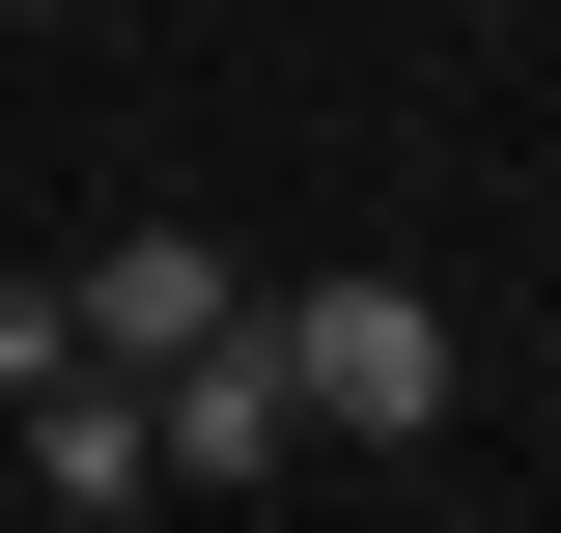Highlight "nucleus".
Wrapping results in <instances>:
<instances>
[{
	"instance_id": "f03ea898",
	"label": "nucleus",
	"mask_w": 561,
	"mask_h": 533,
	"mask_svg": "<svg viewBox=\"0 0 561 533\" xmlns=\"http://www.w3.org/2000/svg\"><path fill=\"white\" fill-rule=\"evenodd\" d=\"M140 450H169V506H225V477H280V450H309V394H280V281L197 337V365H140Z\"/></svg>"
},
{
	"instance_id": "f257e3e1",
	"label": "nucleus",
	"mask_w": 561,
	"mask_h": 533,
	"mask_svg": "<svg viewBox=\"0 0 561 533\" xmlns=\"http://www.w3.org/2000/svg\"><path fill=\"white\" fill-rule=\"evenodd\" d=\"M280 394H309V450H421L449 421V281H393V253L280 281Z\"/></svg>"
},
{
	"instance_id": "39448f33",
	"label": "nucleus",
	"mask_w": 561,
	"mask_h": 533,
	"mask_svg": "<svg viewBox=\"0 0 561 533\" xmlns=\"http://www.w3.org/2000/svg\"><path fill=\"white\" fill-rule=\"evenodd\" d=\"M57 365H84V309H57V281H0V394H57Z\"/></svg>"
},
{
	"instance_id": "20e7f679",
	"label": "nucleus",
	"mask_w": 561,
	"mask_h": 533,
	"mask_svg": "<svg viewBox=\"0 0 561 533\" xmlns=\"http://www.w3.org/2000/svg\"><path fill=\"white\" fill-rule=\"evenodd\" d=\"M0 421H28L57 533H140V506H169V450H140V365H57V394H0Z\"/></svg>"
},
{
	"instance_id": "7ed1b4c3",
	"label": "nucleus",
	"mask_w": 561,
	"mask_h": 533,
	"mask_svg": "<svg viewBox=\"0 0 561 533\" xmlns=\"http://www.w3.org/2000/svg\"><path fill=\"white\" fill-rule=\"evenodd\" d=\"M57 309H84V365H197V337L253 309V253H225V225H84Z\"/></svg>"
}]
</instances>
